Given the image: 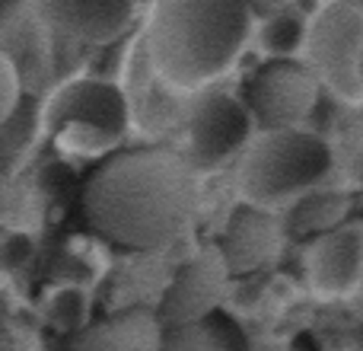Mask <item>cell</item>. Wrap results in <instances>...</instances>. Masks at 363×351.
I'll list each match as a JSON object with an SVG mask.
<instances>
[{
    "instance_id": "6da1fadb",
    "label": "cell",
    "mask_w": 363,
    "mask_h": 351,
    "mask_svg": "<svg viewBox=\"0 0 363 351\" xmlns=\"http://www.w3.org/2000/svg\"><path fill=\"white\" fill-rule=\"evenodd\" d=\"M198 201L191 163L169 147H131L102 160L83 182L86 227L131 252L169 246Z\"/></svg>"
},
{
    "instance_id": "7a4b0ae2",
    "label": "cell",
    "mask_w": 363,
    "mask_h": 351,
    "mask_svg": "<svg viewBox=\"0 0 363 351\" xmlns=\"http://www.w3.org/2000/svg\"><path fill=\"white\" fill-rule=\"evenodd\" d=\"M249 32V0H153L147 55L166 87L191 93L236 64Z\"/></svg>"
},
{
    "instance_id": "3957f363",
    "label": "cell",
    "mask_w": 363,
    "mask_h": 351,
    "mask_svg": "<svg viewBox=\"0 0 363 351\" xmlns=\"http://www.w3.org/2000/svg\"><path fill=\"white\" fill-rule=\"evenodd\" d=\"M332 170V147L313 131H264L242 160V195L249 205L274 211L315 188Z\"/></svg>"
},
{
    "instance_id": "277c9868",
    "label": "cell",
    "mask_w": 363,
    "mask_h": 351,
    "mask_svg": "<svg viewBox=\"0 0 363 351\" xmlns=\"http://www.w3.org/2000/svg\"><path fill=\"white\" fill-rule=\"evenodd\" d=\"M306 68L338 99H363V13L357 0H328L303 32Z\"/></svg>"
},
{
    "instance_id": "5b68a950",
    "label": "cell",
    "mask_w": 363,
    "mask_h": 351,
    "mask_svg": "<svg viewBox=\"0 0 363 351\" xmlns=\"http://www.w3.org/2000/svg\"><path fill=\"white\" fill-rule=\"evenodd\" d=\"M319 87L322 83L303 61L271 58L252 74L249 87H245L249 115L264 131L300 128L319 102Z\"/></svg>"
},
{
    "instance_id": "8992f818",
    "label": "cell",
    "mask_w": 363,
    "mask_h": 351,
    "mask_svg": "<svg viewBox=\"0 0 363 351\" xmlns=\"http://www.w3.org/2000/svg\"><path fill=\"white\" fill-rule=\"evenodd\" d=\"M230 281L233 275L220 256L217 243L204 246L201 252H194L191 262H185L176 271V278L169 281L163 301H160V310H153V313L163 323V329L198 326L213 310L223 307Z\"/></svg>"
},
{
    "instance_id": "52a82bcc",
    "label": "cell",
    "mask_w": 363,
    "mask_h": 351,
    "mask_svg": "<svg viewBox=\"0 0 363 351\" xmlns=\"http://www.w3.org/2000/svg\"><path fill=\"white\" fill-rule=\"evenodd\" d=\"M252 115L230 93H204L188 122V163L191 170H217L249 141Z\"/></svg>"
},
{
    "instance_id": "ba28073f",
    "label": "cell",
    "mask_w": 363,
    "mask_h": 351,
    "mask_svg": "<svg viewBox=\"0 0 363 351\" xmlns=\"http://www.w3.org/2000/svg\"><path fill=\"white\" fill-rule=\"evenodd\" d=\"M363 278V224L347 217L345 224L309 239L306 281L322 297H347Z\"/></svg>"
},
{
    "instance_id": "9c48e42d",
    "label": "cell",
    "mask_w": 363,
    "mask_h": 351,
    "mask_svg": "<svg viewBox=\"0 0 363 351\" xmlns=\"http://www.w3.org/2000/svg\"><path fill=\"white\" fill-rule=\"evenodd\" d=\"M284 227L274 211L255 205H242L230 214L223 227V239L217 243L233 278H245L274 265L284 252Z\"/></svg>"
},
{
    "instance_id": "30bf717a",
    "label": "cell",
    "mask_w": 363,
    "mask_h": 351,
    "mask_svg": "<svg viewBox=\"0 0 363 351\" xmlns=\"http://www.w3.org/2000/svg\"><path fill=\"white\" fill-rule=\"evenodd\" d=\"M45 26L83 45L115 42L134 16V0H32Z\"/></svg>"
},
{
    "instance_id": "8fae6325",
    "label": "cell",
    "mask_w": 363,
    "mask_h": 351,
    "mask_svg": "<svg viewBox=\"0 0 363 351\" xmlns=\"http://www.w3.org/2000/svg\"><path fill=\"white\" fill-rule=\"evenodd\" d=\"M166 329L147 307H131L80 329L67 351H163Z\"/></svg>"
},
{
    "instance_id": "7c38bea8",
    "label": "cell",
    "mask_w": 363,
    "mask_h": 351,
    "mask_svg": "<svg viewBox=\"0 0 363 351\" xmlns=\"http://www.w3.org/2000/svg\"><path fill=\"white\" fill-rule=\"evenodd\" d=\"M57 106V119L70 122L74 128H83L89 134H102V138H118L128 125V109L125 99L115 87L99 80H83L64 90Z\"/></svg>"
},
{
    "instance_id": "4fadbf2b",
    "label": "cell",
    "mask_w": 363,
    "mask_h": 351,
    "mask_svg": "<svg viewBox=\"0 0 363 351\" xmlns=\"http://www.w3.org/2000/svg\"><path fill=\"white\" fill-rule=\"evenodd\" d=\"M351 217V198L345 192H303L284 214L281 227L287 239H313Z\"/></svg>"
},
{
    "instance_id": "5bb4252c",
    "label": "cell",
    "mask_w": 363,
    "mask_h": 351,
    "mask_svg": "<svg viewBox=\"0 0 363 351\" xmlns=\"http://www.w3.org/2000/svg\"><path fill=\"white\" fill-rule=\"evenodd\" d=\"M163 351H245V335L223 310H213L198 326L166 329Z\"/></svg>"
},
{
    "instance_id": "9a60e30c",
    "label": "cell",
    "mask_w": 363,
    "mask_h": 351,
    "mask_svg": "<svg viewBox=\"0 0 363 351\" xmlns=\"http://www.w3.org/2000/svg\"><path fill=\"white\" fill-rule=\"evenodd\" d=\"M303 32L306 23L294 13H274V16H264V29H262V45L271 51L274 58H287L294 55L303 45Z\"/></svg>"
},
{
    "instance_id": "2e32d148",
    "label": "cell",
    "mask_w": 363,
    "mask_h": 351,
    "mask_svg": "<svg viewBox=\"0 0 363 351\" xmlns=\"http://www.w3.org/2000/svg\"><path fill=\"white\" fill-rule=\"evenodd\" d=\"M16 102V74H13L10 61L0 55V115H6Z\"/></svg>"
},
{
    "instance_id": "e0dca14e",
    "label": "cell",
    "mask_w": 363,
    "mask_h": 351,
    "mask_svg": "<svg viewBox=\"0 0 363 351\" xmlns=\"http://www.w3.org/2000/svg\"><path fill=\"white\" fill-rule=\"evenodd\" d=\"M29 6H32V0H0V32H6V29L23 23Z\"/></svg>"
},
{
    "instance_id": "ac0fdd59",
    "label": "cell",
    "mask_w": 363,
    "mask_h": 351,
    "mask_svg": "<svg viewBox=\"0 0 363 351\" xmlns=\"http://www.w3.org/2000/svg\"><path fill=\"white\" fill-rule=\"evenodd\" d=\"M296 0H249L252 16H274V13H287Z\"/></svg>"
},
{
    "instance_id": "d6986e66",
    "label": "cell",
    "mask_w": 363,
    "mask_h": 351,
    "mask_svg": "<svg viewBox=\"0 0 363 351\" xmlns=\"http://www.w3.org/2000/svg\"><path fill=\"white\" fill-rule=\"evenodd\" d=\"M357 4H360V0H357Z\"/></svg>"
}]
</instances>
